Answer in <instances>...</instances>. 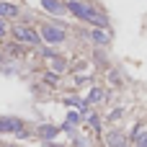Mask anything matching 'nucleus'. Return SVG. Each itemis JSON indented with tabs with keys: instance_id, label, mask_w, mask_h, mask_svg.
Segmentation results:
<instances>
[{
	"instance_id": "obj_12",
	"label": "nucleus",
	"mask_w": 147,
	"mask_h": 147,
	"mask_svg": "<svg viewBox=\"0 0 147 147\" xmlns=\"http://www.w3.org/2000/svg\"><path fill=\"white\" fill-rule=\"evenodd\" d=\"M3 34H5V26H3V23H0V36H3Z\"/></svg>"
},
{
	"instance_id": "obj_10",
	"label": "nucleus",
	"mask_w": 147,
	"mask_h": 147,
	"mask_svg": "<svg viewBox=\"0 0 147 147\" xmlns=\"http://www.w3.org/2000/svg\"><path fill=\"white\" fill-rule=\"evenodd\" d=\"M39 134H41V137H54V134H57V129H54V127H41V129H39Z\"/></svg>"
},
{
	"instance_id": "obj_11",
	"label": "nucleus",
	"mask_w": 147,
	"mask_h": 147,
	"mask_svg": "<svg viewBox=\"0 0 147 147\" xmlns=\"http://www.w3.org/2000/svg\"><path fill=\"white\" fill-rule=\"evenodd\" d=\"M137 147H147V132H145V134H140V137H137Z\"/></svg>"
},
{
	"instance_id": "obj_6",
	"label": "nucleus",
	"mask_w": 147,
	"mask_h": 147,
	"mask_svg": "<svg viewBox=\"0 0 147 147\" xmlns=\"http://www.w3.org/2000/svg\"><path fill=\"white\" fill-rule=\"evenodd\" d=\"M41 5H44V8L49 10V13H65V10H70V8H65V5H62L59 0H44Z\"/></svg>"
},
{
	"instance_id": "obj_1",
	"label": "nucleus",
	"mask_w": 147,
	"mask_h": 147,
	"mask_svg": "<svg viewBox=\"0 0 147 147\" xmlns=\"http://www.w3.org/2000/svg\"><path fill=\"white\" fill-rule=\"evenodd\" d=\"M67 8H70L75 16H80L83 21H88V23L106 26V16H103V13H98V10H93V8H88L85 3H67Z\"/></svg>"
},
{
	"instance_id": "obj_9",
	"label": "nucleus",
	"mask_w": 147,
	"mask_h": 147,
	"mask_svg": "<svg viewBox=\"0 0 147 147\" xmlns=\"http://www.w3.org/2000/svg\"><path fill=\"white\" fill-rule=\"evenodd\" d=\"M93 41H98V44H106V41H109V34H103V31H93Z\"/></svg>"
},
{
	"instance_id": "obj_7",
	"label": "nucleus",
	"mask_w": 147,
	"mask_h": 147,
	"mask_svg": "<svg viewBox=\"0 0 147 147\" xmlns=\"http://www.w3.org/2000/svg\"><path fill=\"white\" fill-rule=\"evenodd\" d=\"M18 16V8L13 3H0V18H13Z\"/></svg>"
},
{
	"instance_id": "obj_4",
	"label": "nucleus",
	"mask_w": 147,
	"mask_h": 147,
	"mask_svg": "<svg viewBox=\"0 0 147 147\" xmlns=\"http://www.w3.org/2000/svg\"><path fill=\"white\" fill-rule=\"evenodd\" d=\"M106 142H109V147H127V140H124L121 132H109L106 134Z\"/></svg>"
},
{
	"instance_id": "obj_3",
	"label": "nucleus",
	"mask_w": 147,
	"mask_h": 147,
	"mask_svg": "<svg viewBox=\"0 0 147 147\" xmlns=\"http://www.w3.org/2000/svg\"><path fill=\"white\" fill-rule=\"evenodd\" d=\"M41 36H44L49 44H59V41L65 39V31H62V28H57V26H49V23H47V26L41 28Z\"/></svg>"
},
{
	"instance_id": "obj_8",
	"label": "nucleus",
	"mask_w": 147,
	"mask_h": 147,
	"mask_svg": "<svg viewBox=\"0 0 147 147\" xmlns=\"http://www.w3.org/2000/svg\"><path fill=\"white\" fill-rule=\"evenodd\" d=\"M101 98H103V90H101V88H93V90H90V98H88V101H90V103H98Z\"/></svg>"
},
{
	"instance_id": "obj_5",
	"label": "nucleus",
	"mask_w": 147,
	"mask_h": 147,
	"mask_svg": "<svg viewBox=\"0 0 147 147\" xmlns=\"http://www.w3.org/2000/svg\"><path fill=\"white\" fill-rule=\"evenodd\" d=\"M18 127H21L18 119H0V132H21Z\"/></svg>"
},
{
	"instance_id": "obj_2",
	"label": "nucleus",
	"mask_w": 147,
	"mask_h": 147,
	"mask_svg": "<svg viewBox=\"0 0 147 147\" xmlns=\"http://www.w3.org/2000/svg\"><path fill=\"white\" fill-rule=\"evenodd\" d=\"M13 34H16V39L23 41V44H39V34L31 31V28H26V26H16Z\"/></svg>"
}]
</instances>
